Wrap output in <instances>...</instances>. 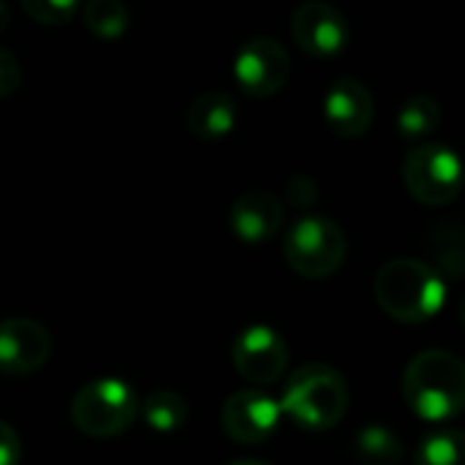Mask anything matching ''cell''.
Returning a JSON list of instances; mask_svg holds the SVG:
<instances>
[{
  "instance_id": "1",
  "label": "cell",
  "mask_w": 465,
  "mask_h": 465,
  "mask_svg": "<svg viewBox=\"0 0 465 465\" xmlns=\"http://www.w3.org/2000/svg\"><path fill=\"white\" fill-rule=\"evenodd\" d=\"M406 406L425 422H450L463 411L465 365L455 351H420L403 373Z\"/></svg>"
},
{
  "instance_id": "2",
  "label": "cell",
  "mask_w": 465,
  "mask_h": 465,
  "mask_svg": "<svg viewBox=\"0 0 465 465\" xmlns=\"http://www.w3.org/2000/svg\"><path fill=\"white\" fill-rule=\"evenodd\" d=\"M373 297L390 319L422 324L436 319L447 305V283L420 259H392L376 272Z\"/></svg>"
},
{
  "instance_id": "3",
  "label": "cell",
  "mask_w": 465,
  "mask_h": 465,
  "mask_svg": "<svg viewBox=\"0 0 465 465\" xmlns=\"http://www.w3.org/2000/svg\"><path fill=\"white\" fill-rule=\"evenodd\" d=\"M349 384L341 371L324 362H308L297 368L281 398V414L292 417L305 430H330L343 422L349 411Z\"/></svg>"
},
{
  "instance_id": "4",
  "label": "cell",
  "mask_w": 465,
  "mask_h": 465,
  "mask_svg": "<svg viewBox=\"0 0 465 465\" xmlns=\"http://www.w3.org/2000/svg\"><path fill=\"white\" fill-rule=\"evenodd\" d=\"M71 422L87 439L123 436L139 417V395L123 379H95L84 384L71 401Z\"/></svg>"
},
{
  "instance_id": "5",
  "label": "cell",
  "mask_w": 465,
  "mask_h": 465,
  "mask_svg": "<svg viewBox=\"0 0 465 465\" xmlns=\"http://www.w3.org/2000/svg\"><path fill=\"white\" fill-rule=\"evenodd\" d=\"M346 253H349V240L343 229L324 215L300 218L283 240L286 264L297 275L311 281L335 275L343 267Z\"/></svg>"
},
{
  "instance_id": "6",
  "label": "cell",
  "mask_w": 465,
  "mask_h": 465,
  "mask_svg": "<svg viewBox=\"0 0 465 465\" xmlns=\"http://www.w3.org/2000/svg\"><path fill=\"white\" fill-rule=\"evenodd\" d=\"M403 183L420 204L428 207L452 204L463 185L460 158L447 144L414 147L403 161Z\"/></svg>"
},
{
  "instance_id": "7",
  "label": "cell",
  "mask_w": 465,
  "mask_h": 465,
  "mask_svg": "<svg viewBox=\"0 0 465 465\" xmlns=\"http://www.w3.org/2000/svg\"><path fill=\"white\" fill-rule=\"evenodd\" d=\"M232 365L248 384L270 387L283 379L289 368V346L278 330L251 324L232 343Z\"/></svg>"
},
{
  "instance_id": "8",
  "label": "cell",
  "mask_w": 465,
  "mask_h": 465,
  "mask_svg": "<svg viewBox=\"0 0 465 465\" xmlns=\"http://www.w3.org/2000/svg\"><path fill=\"white\" fill-rule=\"evenodd\" d=\"M289 76L292 60L275 38L256 35L245 41L234 57V79L251 98H270L281 93Z\"/></svg>"
},
{
  "instance_id": "9",
  "label": "cell",
  "mask_w": 465,
  "mask_h": 465,
  "mask_svg": "<svg viewBox=\"0 0 465 465\" xmlns=\"http://www.w3.org/2000/svg\"><path fill=\"white\" fill-rule=\"evenodd\" d=\"M292 38L305 54L332 60L349 46L351 30L341 8L324 0H308L292 14Z\"/></svg>"
},
{
  "instance_id": "10",
  "label": "cell",
  "mask_w": 465,
  "mask_h": 465,
  "mask_svg": "<svg viewBox=\"0 0 465 465\" xmlns=\"http://www.w3.org/2000/svg\"><path fill=\"white\" fill-rule=\"evenodd\" d=\"M281 403L272 401L262 390H240L226 398L221 409V428L223 433L245 447L264 444L275 436L281 425Z\"/></svg>"
},
{
  "instance_id": "11",
  "label": "cell",
  "mask_w": 465,
  "mask_h": 465,
  "mask_svg": "<svg viewBox=\"0 0 465 465\" xmlns=\"http://www.w3.org/2000/svg\"><path fill=\"white\" fill-rule=\"evenodd\" d=\"M54 341L49 330L33 319L14 316L0 322V373L27 376L41 371L52 357Z\"/></svg>"
},
{
  "instance_id": "12",
  "label": "cell",
  "mask_w": 465,
  "mask_h": 465,
  "mask_svg": "<svg viewBox=\"0 0 465 465\" xmlns=\"http://www.w3.org/2000/svg\"><path fill=\"white\" fill-rule=\"evenodd\" d=\"M376 106L371 90L351 76H341L332 82L324 98V120L341 139H360L368 134L373 123Z\"/></svg>"
},
{
  "instance_id": "13",
  "label": "cell",
  "mask_w": 465,
  "mask_h": 465,
  "mask_svg": "<svg viewBox=\"0 0 465 465\" xmlns=\"http://www.w3.org/2000/svg\"><path fill=\"white\" fill-rule=\"evenodd\" d=\"M283 202L270 191H248L234 199L229 210V226L245 245H264L283 226Z\"/></svg>"
},
{
  "instance_id": "14",
  "label": "cell",
  "mask_w": 465,
  "mask_h": 465,
  "mask_svg": "<svg viewBox=\"0 0 465 465\" xmlns=\"http://www.w3.org/2000/svg\"><path fill=\"white\" fill-rule=\"evenodd\" d=\"M237 101L226 90H207L188 106L185 125L196 139L218 142L237 128Z\"/></svg>"
},
{
  "instance_id": "15",
  "label": "cell",
  "mask_w": 465,
  "mask_h": 465,
  "mask_svg": "<svg viewBox=\"0 0 465 465\" xmlns=\"http://www.w3.org/2000/svg\"><path fill=\"white\" fill-rule=\"evenodd\" d=\"M139 417L155 433H177L188 422V403L172 390H155L139 401Z\"/></svg>"
},
{
  "instance_id": "16",
  "label": "cell",
  "mask_w": 465,
  "mask_h": 465,
  "mask_svg": "<svg viewBox=\"0 0 465 465\" xmlns=\"http://www.w3.org/2000/svg\"><path fill=\"white\" fill-rule=\"evenodd\" d=\"M351 455L357 465H398L403 460V441L384 425H368L354 436Z\"/></svg>"
},
{
  "instance_id": "17",
  "label": "cell",
  "mask_w": 465,
  "mask_h": 465,
  "mask_svg": "<svg viewBox=\"0 0 465 465\" xmlns=\"http://www.w3.org/2000/svg\"><path fill=\"white\" fill-rule=\"evenodd\" d=\"M441 125V106L430 95L409 98L398 112V134L406 139H422L436 134Z\"/></svg>"
},
{
  "instance_id": "18",
  "label": "cell",
  "mask_w": 465,
  "mask_h": 465,
  "mask_svg": "<svg viewBox=\"0 0 465 465\" xmlns=\"http://www.w3.org/2000/svg\"><path fill=\"white\" fill-rule=\"evenodd\" d=\"M128 8L123 0H87L84 27L101 41H117L128 30Z\"/></svg>"
},
{
  "instance_id": "19",
  "label": "cell",
  "mask_w": 465,
  "mask_h": 465,
  "mask_svg": "<svg viewBox=\"0 0 465 465\" xmlns=\"http://www.w3.org/2000/svg\"><path fill=\"white\" fill-rule=\"evenodd\" d=\"M414 465H463V433L458 428L430 433L417 447Z\"/></svg>"
},
{
  "instance_id": "20",
  "label": "cell",
  "mask_w": 465,
  "mask_h": 465,
  "mask_svg": "<svg viewBox=\"0 0 465 465\" xmlns=\"http://www.w3.org/2000/svg\"><path fill=\"white\" fill-rule=\"evenodd\" d=\"M22 8L38 25H65L79 11V0H22Z\"/></svg>"
},
{
  "instance_id": "21",
  "label": "cell",
  "mask_w": 465,
  "mask_h": 465,
  "mask_svg": "<svg viewBox=\"0 0 465 465\" xmlns=\"http://www.w3.org/2000/svg\"><path fill=\"white\" fill-rule=\"evenodd\" d=\"M22 84V68L16 63V57L0 46V98H8L19 90Z\"/></svg>"
},
{
  "instance_id": "22",
  "label": "cell",
  "mask_w": 465,
  "mask_h": 465,
  "mask_svg": "<svg viewBox=\"0 0 465 465\" xmlns=\"http://www.w3.org/2000/svg\"><path fill=\"white\" fill-rule=\"evenodd\" d=\"M22 460V439L19 433L0 420V465H19Z\"/></svg>"
},
{
  "instance_id": "23",
  "label": "cell",
  "mask_w": 465,
  "mask_h": 465,
  "mask_svg": "<svg viewBox=\"0 0 465 465\" xmlns=\"http://www.w3.org/2000/svg\"><path fill=\"white\" fill-rule=\"evenodd\" d=\"M289 202L297 207H308L316 202V183L311 177H294L289 180Z\"/></svg>"
},
{
  "instance_id": "24",
  "label": "cell",
  "mask_w": 465,
  "mask_h": 465,
  "mask_svg": "<svg viewBox=\"0 0 465 465\" xmlns=\"http://www.w3.org/2000/svg\"><path fill=\"white\" fill-rule=\"evenodd\" d=\"M8 19H11V8H8L5 0H0V33L8 27Z\"/></svg>"
},
{
  "instance_id": "25",
  "label": "cell",
  "mask_w": 465,
  "mask_h": 465,
  "mask_svg": "<svg viewBox=\"0 0 465 465\" xmlns=\"http://www.w3.org/2000/svg\"><path fill=\"white\" fill-rule=\"evenodd\" d=\"M226 465H270V463H262V460H232V463Z\"/></svg>"
}]
</instances>
